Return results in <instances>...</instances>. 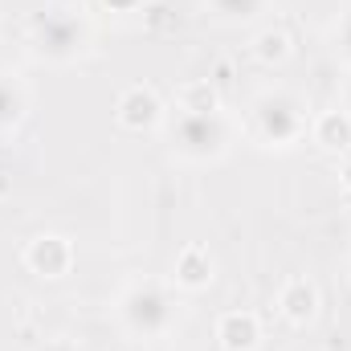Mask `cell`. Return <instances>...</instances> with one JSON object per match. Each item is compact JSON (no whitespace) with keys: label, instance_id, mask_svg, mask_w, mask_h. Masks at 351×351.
<instances>
[{"label":"cell","instance_id":"6da1fadb","mask_svg":"<svg viewBox=\"0 0 351 351\" xmlns=\"http://www.w3.org/2000/svg\"><path fill=\"white\" fill-rule=\"evenodd\" d=\"M114 323L123 327V335L139 339V343H160L168 339L180 323V298H176L172 282L160 278H131L119 294H114Z\"/></svg>","mask_w":351,"mask_h":351},{"label":"cell","instance_id":"7a4b0ae2","mask_svg":"<svg viewBox=\"0 0 351 351\" xmlns=\"http://www.w3.org/2000/svg\"><path fill=\"white\" fill-rule=\"evenodd\" d=\"M245 131L265 152H290V147L306 143V135H311V106L294 90L269 86L250 102Z\"/></svg>","mask_w":351,"mask_h":351},{"label":"cell","instance_id":"3957f363","mask_svg":"<svg viewBox=\"0 0 351 351\" xmlns=\"http://www.w3.org/2000/svg\"><path fill=\"white\" fill-rule=\"evenodd\" d=\"M25 49L41 66H74L94 49V25L74 8H45L29 16Z\"/></svg>","mask_w":351,"mask_h":351},{"label":"cell","instance_id":"277c9868","mask_svg":"<svg viewBox=\"0 0 351 351\" xmlns=\"http://www.w3.org/2000/svg\"><path fill=\"white\" fill-rule=\"evenodd\" d=\"M164 139H168L172 160L180 164H221L237 139V127L225 110H204V114L168 110Z\"/></svg>","mask_w":351,"mask_h":351},{"label":"cell","instance_id":"5b68a950","mask_svg":"<svg viewBox=\"0 0 351 351\" xmlns=\"http://www.w3.org/2000/svg\"><path fill=\"white\" fill-rule=\"evenodd\" d=\"M114 123H119L123 131H131V135L160 131V127L168 123V102H164L152 86L135 82V86H127L119 94V102H114Z\"/></svg>","mask_w":351,"mask_h":351},{"label":"cell","instance_id":"8992f818","mask_svg":"<svg viewBox=\"0 0 351 351\" xmlns=\"http://www.w3.org/2000/svg\"><path fill=\"white\" fill-rule=\"evenodd\" d=\"M21 262H25L29 274H37V278H45V282H58V278H66V274L74 269L78 250H74V241H70L66 233H37V237L25 241Z\"/></svg>","mask_w":351,"mask_h":351},{"label":"cell","instance_id":"52a82bcc","mask_svg":"<svg viewBox=\"0 0 351 351\" xmlns=\"http://www.w3.org/2000/svg\"><path fill=\"white\" fill-rule=\"evenodd\" d=\"M319 306H323V298H319L315 278L290 274V278L278 286V315H282L290 327H311V323L319 319Z\"/></svg>","mask_w":351,"mask_h":351},{"label":"cell","instance_id":"ba28073f","mask_svg":"<svg viewBox=\"0 0 351 351\" xmlns=\"http://www.w3.org/2000/svg\"><path fill=\"white\" fill-rule=\"evenodd\" d=\"M213 278H217V262H213L208 245H200V241H188V245L172 258V286L184 290V294L208 290Z\"/></svg>","mask_w":351,"mask_h":351},{"label":"cell","instance_id":"9c48e42d","mask_svg":"<svg viewBox=\"0 0 351 351\" xmlns=\"http://www.w3.org/2000/svg\"><path fill=\"white\" fill-rule=\"evenodd\" d=\"M319 152H327V156H348L351 152V114L343 106H331V110H319V114H311V135H306Z\"/></svg>","mask_w":351,"mask_h":351},{"label":"cell","instance_id":"30bf717a","mask_svg":"<svg viewBox=\"0 0 351 351\" xmlns=\"http://www.w3.org/2000/svg\"><path fill=\"white\" fill-rule=\"evenodd\" d=\"M221 351H258L262 348V319L254 311H225L217 319Z\"/></svg>","mask_w":351,"mask_h":351},{"label":"cell","instance_id":"8fae6325","mask_svg":"<svg viewBox=\"0 0 351 351\" xmlns=\"http://www.w3.org/2000/svg\"><path fill=\"white\" fill-rule=\"evenodd\" d=\"M250 53H254V62H262L265 70H278V66H286L294 58V37L282 25H265L262 33H254Z\"/></svg>","mask_w":351,"mask_h":351},{"label":"cell","instance_id":"7c38bea8","mask_svg":"<svg viewBox=\"0 0 351 351\" xmlns=\"http://www.w3.org/2000/svg\"><path fill=\"white\" fill-rule=\"evenodd\" d=\"M269 0H200V12L221 25V29H237V25H250L265 12Z\"/></svg>","mask_w":351,"mask_h":351},{"label":"cell","instance_id":"4fadbf2b","mask_svg":"<svg viewBox=\"0 0 351 351\" xmlns=\"http://www.w3.org/2000/svg\"><path fill=\"white\" fill-rule=\"evenodd\" d=\"M25 119H29V90H25V82L12 78V74H0V139L12 135Z\"/></svg>","mask_w":351,"mask_h":351},{"label":"cell","instance_id":"5bb4252c","mask_svg":"<svg viewBox=\"0 0 351 351\" xmlns=\"http://www.w3.org/2000/svg\"><path fill=\"white\" fill-rule=\"evenodd\" d=\"M172 110L204 114V110H225V106H221V90L213 86L208 78H188V82H180V90L172 94Z\"/></svg>","mask_w":351,"mask_h":351},{"label":"cell","instance_id":"9a60e30c","mask_svg":"<svg viewBox=\"0 0 351 351\" xmlns=\"http://www.w3.org/2000/svg\"><path fill=\"white\" fill-rule=\"evenodd\" d=\"M335 58L351 70V12L339 21V29H335Z\"/></svg>","mask_w":351,"mask_h":351},{"label":"cell","instance_id":"2e32d148","mask_svg":"<svg viewBox=\"0 0 351 351\" xmlns=\"http://www.w3.org/2000/svg\"><path fill=\"white\" fill-rule=\"evenodd\" d=\"M147 0H98V8H106V12H114V16H131V12H139Z\"/></svg>","mask_w":351,"mask_h":351},{"label":"cell","instance_id":"e0dca14e","mask_svg":"<svg viewBox=\"0 0 351 351\" xmlns=\"http://www.w3.org/2000/svg\"><path fill=\"white\" fill-rule=\"evenodd\" d=\"M339 188L348 192V200H351V152L339 160Z\"/></svg>","mask_w":351,"mask_h":351},{"label":"cell","instance_id":"ac0fdd59","mask_svg":"<svg viewBox=\"0 0 351 351\" xmlns=\"http://www.w3.org/2000/svg\"><path fill=\"white\" fill-rule=\"evenodd\" d=\"M37 351H82L78 343H70V339H49V343H41Z\"/></svg>","mask_w":351,"mask_h":351},{"label":"cell","instance_id":"d6986e66","mask_svg":"<svg viewBox=\"0 0 351 351\" xmlns=\"http://www.w3.org/2000/svg\"><path fill=\"white\" fill-rule=\"evenodd\" d=\"M339 106H343V110L351 114V74L343 78V90H339Z\"/></svg>","mask_w":351,"mask_h":351},{"label":"cell","instance_id":"ffe728a7","mask_svg":"<svg viewBox=\"0 0 351 351\" xmlns=\"http://www.w3.org/2000/svg\"><path fill=\"white\" fill-rule=\"evenodd\" d=\"M348 274H351V258H348Z\"/></svg>","mask_w":351,"mask_h":351}]
</instances>
